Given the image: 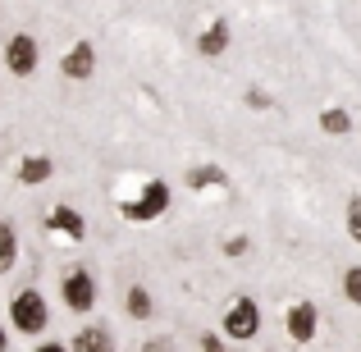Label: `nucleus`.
Here are the masks:
<instances>
[{"mask_svg": "<svg viewBox=\"0 0 361 352\" xmlns=\"http://www.w3.org/2000/svg\"><path fill=\"white\" fill-rule=\"evenodd\" d=\"M73 352H115V339H110L106 325H87L73 339Z\"/></svg>", "mask_w": 361, "mask_h": 352, "instance_id": "obj_9", "label": "nucleus"}, {"mask_svg": "<svg viewBox=\"0 0 361 352\" xmlns=\"http://www.w3.org/2000/svg\"><path fill=\"white\" fill-rule=\"evenodd\" d=\"M343 293H348V302H357V307H361V265H353V270L343 274Z\"/></svg>", "mask_w": 361, "mask_h": 352, "instance_id": "obj_17", "label": "nucleus"}, {"mask_svg": "<svg viewBox=\"0 0 361 352\" xmlns=\"http://www.w3.org/2000/svg\"><path fill=\"white\" fill-rule=\"evenodd\" d=\"M9 320H14V329L18 334H42L46 329V298L37 289H18L14 293V302H9Z\"/></svg>", "mask_w": 361, "mask_h": 352, "instance_id": "obj_1", "label": "nucleus"}, {"mask_svg": "<svg viewBox=\"0 0 361 352\" xmlns=\"http://www.w3.org/2000/svg\"><path fill=\"white\" fill-rule=\"evenodd\" d=\"M18 261V238H14V224L0 220V274H9Z\"/></svg>", "mask_w": 361, "mask_h": 352, "instance_id": "obj_13", "label": "nucleus"}, {"mask_svg": "<svg viewBox=\"0 0 361 352\" xmlns=\"http://www.w3.org/2000/svg\"><path fill=\"white\" fill-rule=\"evenodd\" d=\"M169 202H174L169 183H165V178H151L133 202H123V220H160V215L169 211Z\"/></svg>", "mask_w": 361, "mask_h": 352, "instance_id": "obj_2", "label": "nucleus"}, {"mask_svg": "<svg viewBox=\"0 0 361 352\" xmlns=\"http://www.w3.org/2000/svg\"><path fill=\"white\" fill-rule=\"evenodd\" d=\"M197 51H202L206 60H215V55H224V51H229V23H224V18H215V23L206 28L202 37H197Z\"/></svg>", "mask_w": 361, "mask_h": 352, "instance_id": "obj_8", "label": "nucleus"}, {"mask_svg": "<svg viewBox=\"0 0 361 352\" xmlns=\"http://www.w3.org/2000/svg\"><path fill=\"white\" fill-rule=\"evenodd\" d=\"M283 325H288V339H298V344H311V339H316V325H320L316 302H293Z\"/></svg>", "mask_w": 361, "mask_h": 352, "instance_id": "obj_7", "label": "nucleus"}, {"mask_svg": "<svg viewBox=\"0 0 361 352\" xmlns=\"http://www.w3.org/2000/svg\"><path fill=\"white\" fill-rule=\"evenodd\" d=\"M224 252H229V256H243L247 252V238H229V243H224Z\"/></svg>", "mask_w": 361, "mask_h": 352, "instance_id": "obj_18", "label": "nucleus"}, {"mask_svg": "<svg viewBox=\"0 0 361 352\" xmlns=\"http://www.w3.org/2000/svg\"><path fill=\"white\" fill-rule=\"evenodd\" d=\"M188 188H192V193H202V188H224V169L220 165H197V169H188Z\"/></svg>", "mask_w": 361, "mask_h": 352, "instance_id": "obj_12", "label": "nucleus"}, {"mask_svg": "<svg viewBox=\"0 0 361 352\" xmlns=\"http://www.w3.org/2000/svg\"><path fill=\"white\" fill-rule=\"evenodd\" d=\"M51 174H55V165L46 156H27L23 165H18V183H46Z\"/></svg>", "mask_w": 361, "mask_h": 352, "instance_id": "obj_11", "label": "nucleus"}, {"mask_svg": "<svg viewBox=\"0 0 361 352\" xmlns=\"http://www.w3.org/2000/svg\"><path fill=\"white\" fill-rule=\"evenodd\" d=\"M320 128L334 133V138H343V133H353V115H348V110H338V106H329L325 115H320Z\"/></svg>", "mask_w": 361, "mask_h": 352, "instance_id": "obj_14", "label": "nucleus"}, {"mask_svg": "<svg viewBox=\"0 0 361 352\" xmlns=\"http://www.w3.org/2000/svg\"><path fill=\"white\" fill-rule=\"evenodd\" d=\"M37 352H69V348H64V344H42Z\"/></svg>", "mask_w": 361, "mask_h": 352, "instance_id": "obj_20", "label": "nucleus"}, {"mask_svg": "<svg viewBox=\"0 0 361 352\" xmlns=\"http://www.w3.org/2000/svg\"><path fill=\"white\" fill-rule=\"evenodd\" d=\"M5 344H9V339H5V329H0V352H5Z\"/></svg>", "mask_w": 361, "mask_h": 352, "instance_id": "obj_21", "label": "nucleus"}, {"mask_svg": "<svg viewBox=\"0 0 361 352\" xmlns=\"http://www.w3.org/2000/svg\"><path fill=\"white\" fill-rule=\"evenodd\" d=\"M46 224H51L55 233H64V238H82V233H87V224H82V215L73 211V206H55Z\"/></svg>", "mask_w": 361, "mask_h": 352, "instance_id": "obj_10", "label": "nucleus"}, {"mask_svg": "<svg viewBox=\"0 0 361 352\" xmlns=\"http://www.w3.org/2000/svg\"><path fill=\"white\" fill-rule=\"evenodd\" d=\"M224 334L229 339H256L261 334V307L252 298H233V307L224 311Z\"/></svg>", "mask_w": 361, "mask_h": 352, "instance_id": "obj_3", "label": "nucleus"}, {"mask_svg": "<svg viewBox=\"0 0 361 352\" xmlns=\"http://www.w3.org/2000/svg\"><path fill=\"white\" fill-rule=\"evenodd\" d=\"M123 307H128V316H133V320H147V316H151V293H147V289H128Z\"/></svg>", "mask_w": 361, "mask_h": 352, "instance_id": "obj_15", "label": "nucleus"}, {"mask_svg": "<svg viewBox=\"0 0 361 352\" xmlns=\"http://www.w3.org/2000/svg\"><path fill=\"white\" fill-rule=\"evenodd\" d=\"M348 238H353V243H361V193L348 202Z\"/></svg>", "mask_w": 361, "mask_h": 352, "instance_id": "obj_16", "label": "nucleus"}, {"mask_svg": "<svg viewBox=\"0 0 361 352\" xmlns=\"http://www.w3.org/2000/svg\"><path fill=\"white\" fill-rule=\"evenodd\" d=\"M60 73L73 78V83H87L92 73H97V46L92 42H73L69 51H64V60H60Z\"/></svg>", "mask_w": 361, "mask_h": 352, "instance_id": "obj_6", "label": "nucleus"}, {"mask_svg": "<svg viewBox=\"0 0 361 352\" xmlns=\"http://www.w3.org/2000/svg\"><path fill=\"white\" fill-rule=\"evenodd\" d=\"M37 60H42V51H37V37H27V32H14V37H9L5 64H9V73H14V78H32Z\"/></svg>", "mask_w": 361, "mask_h": 352, "instance_id": "obj_4", "label": "nucleus"}, {"mask_svg": "<svg viewBox=\"0 0 361 352\" xmlns=\"http://www.w3.org/2000/svg\"><path fill=\"white\" fill-rule=\"evenodd\" d=\"M60 293H64V302H69L73 311H92L97 307V279H92L87 270H69L60 279Z\"/></svg>", "mask_w": 361, "mask_h": 352, "instance_id": "obj_5", "label": "nucleus"}, {"mask_svg": "<svg viewBox=\"0 0 361 352\" xmlns=\"http://www.w3.org/2000/svg\"><path fill=\"white\" fill-rule=\"evenodd\" d=\"M202 352H224V344H220L215 334H206V339H202Z\"/></svg>", "mask_w": 361, "mask_h": 352, "instance_id": "obj_19", "label": "nucleus"}]
</instances>
